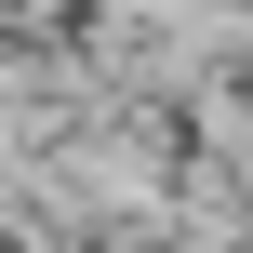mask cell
Segmentation results:
<instances>
[{"label": "cell", "mask_w": 253, "mask_h": 253, "mask_svg": "<svg viewBox=\"0 0 253 253\" xmlns=\"http://www.w3.org/2000/svg\"><path fill=\"white\" fill-rule=\"evenodd\" d=\"M0 13H67V0H0Z\"/></svg>", "instance_id": "6da1fadb"}]
</instances>
